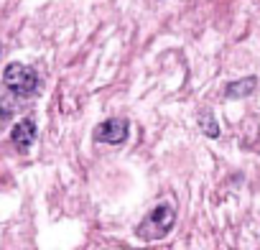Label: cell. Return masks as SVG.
<instances>
[{"label":"cell","mask_w":260,"mask_h":250,"mask_svg":"<svg viewBox=\"0 0 260 250\" xmlns=\"http://www.w3.org/2000/svg\"><path fill=\"white\" fill-rule=\"evenodd\" d=\"M174 225H176V209H174L171 204H158V207H153V209L146 214V220L138 225L136 232H138L141 240L151 242V240L166 237Z\"/></svg>","instance_id":"1"},{"label":"cell","mask_w":260,"mask_h":250,"mask_svg":"<svg viewBox=\"0 0 260 250\" xmlns=\"http://www.w3.org/2000/svg\"><path fill=\"white\" fill-rule=\"evenodd\" d=\"M3 84H6L13 95H18V97H31V95H36V89H39V74H36L31 67L13 61V64H8L6 72H3Z\"/></svg>","instance_id":"2"},{"label":"cell","mask_w":260,"mask_h":250,"mask_svg":"<svg viewBox=\"0 0 260 250\" xmlns=\"http://www.w3.org/2000/svg\"><path fill=\"white\" fill-rule=\"evenodd\" d=\"M130 133V122L127 117H110L105 122L97 125V131H94V141L97 143H110V146H117L127 138Z\"/></svg>","instance_id":"3"},{"label":"cell","mask_w":260,"mask_h":250,"mask_svg":"<svg viewBox=\"0 0 260 250\" xmlns=\"http://www.w3.org/2000/svg\"><path fill=\"white\" fill-rule=\"evenodd\" d=\"M11 141H13V146L21 153H28V148L36 141V122H34V117H23V120L16 122V128L11 133Z\"/></svg>","instance_id":"4"},{"label":"cell","mask_w":260,"mask_h":250,"mask_svg":"<svg viewBox=\"0 0 260 250\" xmlns=\"http://www.w3.org/2000/svg\"><path fill=\"white\" fill-rule=\"evenodd\" d=\"M255 87H257V79H255V77H245V79H240V82L227 84L224 95H227L230 100H235V97H247L250 92H255Z\"/></svg>","instance_id":"5"},{"label":"cell","mask_w":260,"mask_h":250,"mask_svg":"<svg viewBox=\"0 0 260 250\" xmlns=\"http://www.w3.org/2000/svg\"><path fill=\"white\" fill-rule=\"evenodd\" d=\"M199 125H202V133H207L209 138H217V136H219V125H217V120H214V115H212L209 110L202 112Z\"/></svg>","instance_id":"6"},{"label":"cell","mask_w":260,"mask_h":250,"mask_svg":"<svg viewBox=\"0 0 260 250\" xmlns=\"http://www.w3.org/2000/svg\"><path fill=\"white\" fill-rule=\"evenodd\" d=\"M0 54H3V46H0Z\"/></svg>","instance_id":"7"}]
</instances>
